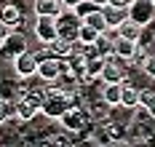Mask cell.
<instances>
[{"mask_svg":"<svg viewBox=\"0 0 155 147\" xmlns=\"http://www.w3.org/2000/svg\"><path fill=\"white\" fill-rule=\"evenodd\" d=\"M107 113H110V104L102 102V99H99V104H94V110H91V115L96 120H107Z\"/></svg>","mask_w":155,"mask_h":147,"instance_id":"603a6c76","label":"cell"},{"mask_svg":"<svg viewBox=\"0 0 155 147\" xmlns=\"http://www.w3.org/2000/svg\"><path fill=\"white\" fill-rule=\"evenodd\" d=\"M83 21H86V24H91L94 30H99V32H104V30H107V19H104V11H102V8H91V11L83 16Z\"/></svg>","mask_w":155,"mask_h":147,"instance_id":"ac0fdd59","label":"cell"},{"mask_svg":"<svg viewBox=\"0 0 155 147\" xmlns=\"http://www.w3.org/2000/svg\"><path fill=\"white\" fill-rule=\"evenodd\" d=\"M32 35H35V40L40 46H48L59 35V30H56V16H35V21H32Z\"/></svg>","mask_w":155,"mask_h":147,"instance_id":"5b68a950","label":"cell"},{"mask_svg":"<svg viewBox=\"0 0 155 147\" xmlns=\"http://www.w3.org/2000/svg\"><path fill=\"white\" fill-rule=\"evenodd\" d=\"M139 67H142V72H144L147 78H153V80H155V54H147V56L142 59Z\"/></svg>","mask_w":155,"mask_h":147,"instance_id":"7402d4cb","label":"cell"},{"mask_svg":"<svg viewBox=\"0 0 155 147\" xmlns=\"http://www.w3.org/2000/svg\"><path fill=\"white\" fill-rule=\"evenodd\" d=\"M99 30H94L91 24H86V21H83V24H80V27H78V43H96V38H99Z\"/></svg>","mask_w":155,"mask_h":147,"instance_id":"ffe728a7","label":"cell"},{"mask_svg":"<svg viewBox=\"0 0 155 147\" xmlns=\"http://www.w3.org/2000/svg\"><path fill=\"white\" fill-rule=\"evenodd\" d=\"M40 115V102H32L27 96H19L14 102V118L16 120H21V123H30Z\"/></svg>","mask_w":155,"mask_h":147,"instance_id":"30bf717a","label":"cell"},{"mask_svg":"<svg viewBox=\"0 0 155 147\" xmlns=\"http://www.w3.org/2000/svg\"><path fill=\"white\" fill-rule=\"evenodd\" d=\"M115 30H118V38H128V40H137V43H139L142 30H144V27H142V24H137L134 19H123Z\"/></svg>","mask_w":155,"mask_h":147,"instance_id":"e0dca14e","label":"cell"},{"mask_svg":"<svg viewBox=\"0 0 155 147\" xmlns=\"http://www.w3.org/2000/svg\"><path fill=\"white\" fill-rule=\"evenodd\" d=\"M32 11H35V16H59L64 5L62 0H32Z\"/></svg>","mask_w":155,"mask_h":147,"instance_id":"5bb4252c","label":"cell"},{"mask_svg":"<svg viewBox=\"0 0 155 147\" xmlns=\"http://www.w3.org/2000/svg\"><path fill=\"white\" fill-rule=\"evenodd\" d=\"M131 0H107V5H115V8H128Z\"/></svg>","mask_w":155,"mask_h":147,"instance_id":"d4e9b609","label":"cell"},{"mask_svg":"<svg viewBox=\"0 0 155 147\" xmlns=\"http://www.w3.org/2000/svg\"><path fill=\"white\" fill-rule=\"evenodd\" d=\"M59 123H62V129L67 134H80V131H86V126H88V115L83 113V107L72 104L67 113H62Z\"/></svg>","mask_w":155,"mask_h":147,"instance_id":"8992f818","label":"cell"},{"mask_svg":"<svg viewBox=\"0 0 155 147\" xmlns=\"http://www.w3.org/2000/svg\"><path fill=\"white\" fill-rule=\"evenodd\" d=\"M128 78V62L120 59V56H107L104 64H102V72H99V80L102 83H123Z\"/></svg>","mask_w":155,"mask_h":147,"instance_id":"3957f363","label":"cell"},{"mask_svg":"<svg viewBox=\"0 0 155 147\" xmlns=\"http://www.w3.org/2000/svg\"><path fill=\"white\" fill-rule=\"evenodd\" d=\"M14 102L16 99H0V126H3L8 118H14Z\"/></svg>","mask_w":155,"mask_h":147,"instance_id":"44dd1931","label":"cell"},{"mask_svg":"<svg viewBox=\"0 0 155 147\" xmlns=\"http://www.w3.org/2000/svg\"><path fill=\"white\" fill-rule=\"evenodd\" d=\"M0 19L11 27V30H19L21 24H24V14H21V8L16 5L14 0H5V3H0Z\"/></svg>","mask_w":155,"mask_h":147,"instance_id":"7c38bea8","label":"cell"},{"mask_svg":"<svg viewBox=\"0 0 155 147\" xmlns=\"http://www.w3.org/2000/svg\"><path fill=\"white\" fill-rule=\"evenodd\" d=\"M70 64H67V59H59V56H54V54H38V72H35V78H40L43 83H54L62 72H67Z\"/></svg>","mask_w":155,"mask_h":147,"instance_id":"7a4b0ae2","label":"cell"},{"mask_svg":"<svg viewBox=\"0 0 155 147\" xmlns=\"http://www.w3.org/2000/svg\"><path fill=\"white\" fill-rule=\"evenodd\" d=\"M80 3H83V0H62V5H64V8H70V11H75Z\"/></svg>","mask_w":155,"mask_h":147,"instance_id":"484cf974","label":"cell"},{"mask_svg":"<svg viewBox=\"0 0 155 147\" xmlns=\"http://www.w3.org/2000/svg\"><path fill=\"white\" fill-rule=\"evenodd\" d=\"M137 48H139L137 40H128V38H115V40H112V54L120 56V59H126V62H134Z\"/></svg>","mask_w":155,"mask_h":147,"instance_id":"4fadbf2b","label":"cell"},{"mask_svg":"<svg viewBox=\"0 0 155 147\" xmlns=\"http://www.w3.org/2000/svg\"><path fill=\"white\" fill-rule=\"evenodd\" d=\"M144 107H147V115H150V118H153V120H155V96L150 99V102H147Z\"/></svg>","mask_w":155,"mask_h":147,"instance_id":"4316f807","label":"cell"},{"mask_svg":"<svg viewBox=\"0 0 155 147\" xmlns=\"http://www.w3.org/2000/svg\"><path fill=\"white\" fill-rule=\"evenodd\" d=\"M83 24V19L78 16L75 11H70V8H64L62 14L56 16V30H59V35L62 38H67V40H78V27Z\"/></svg>","mask_w":155,"mask_h":147,"instance_id":"ba28073f","label":"cell"},{"mask_svg":"<svg viewBox=\"0 0 155 147\" xmlns=\"http://www.w3.org/2000/svg\"><path fill=\"white\" fill-rule=\"evenodd\" d=\"M8 35H11V27H8V24H5V21L0 19V46L5 43V38H8Z\"/></svg>","mask_w":155,"mask_h":147,"instance_id":"cb8c5ba5","label":"cell"},{"mask_svg":"<svg viewBox=\"0 0 155 147\" xmlns=\"http://www.w3.org/2000/svg\"><path fill=\"white\" fill-rule=\"evenodd\" d=\"M72 104H75V91H67V88H59V86H51V88H46V94H43L40 115H46L48 120H59L62 113H67Z\"/></svg>","mask_w":155,"mask_h":147,"instance_id":"6da1fadb","label":"cell"},{"mask_svg":"<svg viewBox=\"0 0 155 147\" xmlns=\"http://www.w3.org/2000/svg\"><path fill=\"white\" fill-rule=\"evenodd\" d=\"M27 48H30V43H27V35L19 32V30H11V35L5 38V43L0 46V56L14 62L16 56H19L21 51H27Z\"/></svg>","mask_w":155,"mask_h":147,"instance_id":"52a82bcc","label":"cell"},{"mask_svg":"<svg viewBox=\"0 0 155 147\" xmlns=\"http://www.w3.org/2000/svg\"><path fill=\"white\" fill-rule=\"evenodd\" d=\"M99 99L107 102L110 107H120V83H102Z\"/></svg>","mask_w":155,"mask_h":147,"instance_id":"2e32d148","label":"cell"},{"mask_svg":"<svg viewBox=\"0 0 155 147\" xmlns=\"http://www.w3.org/2000/svg\"><path fill=\"white\" fill-rule=\"evenodd\" d=\"M104 19H107V27H118L123 19H128V11L126 8H115V5H104Z\"/></svg>","mask_w":155,"mask_h":147,"instance_id":"d6986e66","label":"cell"},{"mask_svg":"<svg viewBox=\"0 0 155 147\" xmlns=\"http://www.w3.org/2000/svg\"><path fill=\"white\" fill-rule=\"evenodd\" d=\"M14 72H16V78H21V80L35 78V72H38V54L30 51V48L21 51V54L14 59Z\"/></svg>","mask_w":155,"mask_h":147,"instance_id":"9c48e42d","label":"cell"},{"mask_svg":"<svg viewBox=\"0 0 155 147\" xmlns=\"http://www.w3.org/2000/svg\"><path fill=\"white\" fill-rule=\"evenodd\" d=\"M94 5H99V8H104V5H107V0H91Z\"/></svg>","mask_w":155,"mask_h":147,"instance_id":"83f0119b","label":"cell"},{"mask_svg":"<svg viewBox=\"0 0 155 147\" xmlns=\"http://www.w3.org/2000/svg\"><path fill=\"white\" fill-rule=\"evenodd\" d=\"M139 104H142V88L134 86V83L126 78L120 83V107L123 110H137Z\"/></svg>","mask_w":155,"mask_h":147,"instance_id":"8fae6325","label":"cell"},{"mask_svg":"<svg viewBox=\"0 0 155 147\" xmlns=\"http://www.w3.org/2000/svg\"><path fill=\"white\" fill-rule=\"evenodd\" d=\"M126 11H128V19H134L142 27L155 24V0H131Z\"/></svg>","mask_w":155,"mask_h":147,"instance_id":"277c9868","label":"cell"},{"mask_svg":"<svg viewBox=\"0 0 155 147\" xmlns=\"http://www.w3.org/2000/svg\"><path fill=\"white\" fill-rule=\"evenodd\" d=\"M72 48H75V40H67L62 35H56V38L46 46L48 54H54V56H59V59H67V56L72 54Z\"/></svg>","mask_w":155,"mask_h":147,"instance_id":"9a60e30c","label":"cell"}]
</instances>
